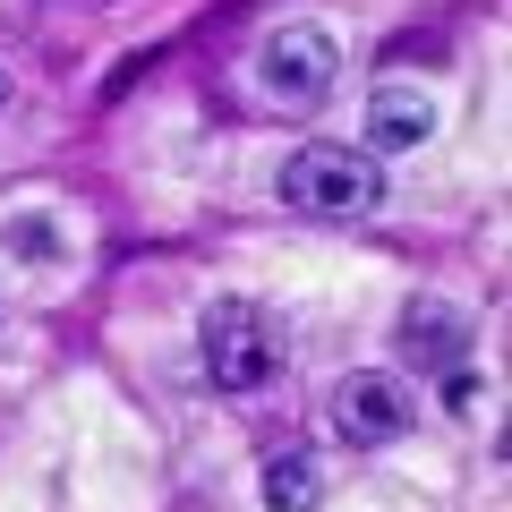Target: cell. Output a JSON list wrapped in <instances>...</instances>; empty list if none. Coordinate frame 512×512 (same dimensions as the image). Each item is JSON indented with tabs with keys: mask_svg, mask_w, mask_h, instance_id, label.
Listing matches in <instances>:
<instances>
[{
	"mask_svg": "<svg viewBox=\"0 0 512 512\" xmlns=\"http://www.w3.org/2000/svg\"><path fill=\"white\" fill-rule=\"evenodd\" d=\"M274 367H282V342H274V325L256 308L222 299V308L205 316V376H214L222 393H265Z\"/></svg>",
	"mask_w": 512,
	"mask_h": 512,
	"instance_id": "2",
	"label": "cell"
},
{
	"mask_svg": "<svg viewBox=\"0 0 512 512\" xmlns=\"http://www.w3.org/2000/svg\"><path fill=\"white\" fill-rule=\"evenodd\" d=\"M0 239H9V248H18L26 265H52V256H60V231H52L43 214H18V222H0Z\"/></svg>",
	"mask_w": 512,
	"mask_h": 512,
	"instance_id": "8",
	"label": "cell"
},
{
	"mask_svg": "<svg viewBox=\"0 0 512 512\" xmlns=\"http://www.w3.org/2000/svg\"><path fill=\"white\" fill-rule=\"evenodd\" d=\"M402 359L410 367H461V350L478 342V316L470 308H453V299H419V308L402 316Z\"/></svg>",
	"mask_w": 512,
	"mask_h": 512,
	"instance_id": "5",
	"label": "cell"
},
{
	"mask_svg": "<svg viewBox=\"0 0 512 512\" xmlns=\"http://www.w3.org/2000/svg\"><path fill=\"white\" fill-rule=\"evenodd\" d=\"M0 103H9V77H0Z\"/></svg>",
	"mask_w": 512,
	"mask_h": 512,
	"instance_id": "10",
	"label": "cell"
},
{
	"mask_svg": "<svg viewBox=\"0 0 512 512\" xmlns=\"http://www.w3.org/2000/svg\"><path fill=\"white\" fill-rule=\"evenodd\" d=\"M478 393H487V384H478V376H461V367H444V402H453V410H470Z\"/></svg>",
	"mask_w": 512,
	"mask_h": 512,
	"instance_id": "9",
	"label": "cell"
},
{
	"mask_svg": "<svg viewBox=\"0 0 512 512\" xmlns=\"http://www.w3.org/2000/svg\"><path fill=\"white\" fill-rule=\"evenodd\" d=\"M282 197L299 214H316V222H359V214L384 205V171H376L367 146H333L325 137V146H299L282 163Z\"/></svg>",
	"mask_w": 512,
	"mask_h": 512,
	"instance_id": "1",
	"label": "cell"
},
{
	"mask_svg": "<svg viewBox=\"0 0 512 512\" xmlns=\"http://www.w3.org/2000/svg\"><path fill=\"white\" fill-rule=\"evenodd\" d=\"M333 427H342L350 444H393L410 427V393L402 376H384V367H359V376L333 384Z\"/></svg>",
	"mask_w": 512,
	"mask_h": 512,
	"instance_id": "4",
	"label": "cell"
},
{
	"mask_svg": "<svg viewBox=\"0 0 512 512\" xmlns=\"http://www.w3.org/2000/svg\"><path fill=\"white\" fill-rule=\"evenodd\" d=\"M333 35L325 26H274V35L256 43V86L274 94V103H316L333 86Z\"/></svg>",
	"mask_w": 512,
	"mask_h": 512,
	"instance_id": "3",
	"label": "cell"
},
{
	"mask_svg": "<svg viewBox=\"0 0 512 512\" xmlns=\"http://www.w3.org/2000/svg\"><path fill=\"white\" fill-rule=\"evenodd\" d=\"M265 504H274V512H316V504H325V470H316L308 453L265 461Z\"/></svg>",
	"mask_w": 512,
	"mask_h": 512,
	"instance_id": "7",
	"label": "cell"
},
{
	"mask_svg": "<svg viewBox=\"0 0 512 512\" xmlns=\"http://www.w3.org/2000/svg\"><path fill=\"white\" fill-rule=\"evenodd\" d=\"M427 137H436V103H427L419 86H402V77H384V86L367 94V146L410 154V146H427Z\"/></svg>",
	"mask_w": 512,
	"mask_h": 512,
	"instance_id": "6",
	"label": "cell"
}]
</instances>
